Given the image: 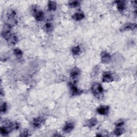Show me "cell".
<instances>
[{"mask_svg":"<svg viewBox=\"0 0 137 137\" xmlns=\"http://www.w3.org/2000/svg\"><path fill=\"white\" fill-rule=\"evenodd\" d=\"M2 36L9 43L13 44H16L18 42V38L15 34H11L10 32L2 34Z\"/></svg>","mask_w":137,"mask_h":137,"instance_id":"6da1fadb","label":"cell"},{"mask_svg":"<svg viewBox=\"0 0 137 137\" xmlns=\"http://www.w3.org/2000/svg\"><path fill=\"white\" fill-rule=\"evenodd\" d=\"M91 90L93 94L95 95H101L104 92V88L99 83H94L91 87Z\"/></svg>","mask_w":137,"mask_h":137,"instance_id":"7a4b0ae2","label":"cell"},{"mask_svg":"<svg viewBox=\"0 0 137 137\" xmlns=\"http://www.w3.org/2000/svg\"><path fill=\"white\" fill-rule=\"evenodd\" d=\"M101 62L102 63L104 64L109 63L111 60V57L109 53H108L107 52H102L101 54Z\"/></svg>","mask_w":137,"mask_h":137,"instance_id":"3957f363","label":"cell"},{"mask_svg":"<svg viewBox=\"0 0 137 137\" xmlns=\"http://www.w3.org/2000/svg\"><path fill=\"white\" fill-rule=\"evenodd\" d=\"M136 27H137V26L136 24L130 23V22H129V23H127L125 25H124L121 28L120 31H133V30H136Z\"/></svg>","mask_w":137,"mask_h":137,"instance_id":"277c9868","label":"cell"},{"mask_svg":"<svg viewBox=\"0 0 137 137\" xmlns=\"http://www.w3.org/2000/svg\"><path fill=\"white\" fill-rule=\"evenodd\" d=\"M113 77H112L111 73L109 72H105L103 74L102 82L104 83H111L113 81Z\"/></svg>","mask_w":137,"mask_h":137,"instance_id":"5b68a950","label":"cell"},{"mask_svg":"<svg viewBox=\"0 0 137 137\" xmlns=\"http://www.w3.org/2000/svg\"><path fill=\"white\" fill-rule=\"evenodd\" d=\"M33 10H34L33 13L34 14V17L36 18V19L38 21H41L42 20H43L44 17V14L43 11L36 9H34Z\"/></svg>","mask_w":137,"mask_h":137,"instance_id":"8992f818","label":"cell"},{"mask_svg":"<svg viewBox=\"0 0 137 137\" xmlns=\"http://www.w3.org/2000/svg\"><path fill=\"white\" fill-rule=\"evenodd\" d=\"M74 128V124L71 122H67L63 128V132L68 133L72 131Z\"/></svg>","mask_w":137,"mask_h":137,"instance_id":"52a82bcc","label":"cell"},{"mask_svg":"<svg viewBox=\"0 0 137 137\" xmlns=\"http://www.w3.org/2000/svg\"><path fill=\"white\" fill-rule=\"evenodd\" d=\"M44 119L42 117H39L34 119L33 121V125L34 127L36 128H40L41 125L44 123Z\"/></svg>","mask_w":137,"mask_h":137,"instance_id":"ba28073f","label":"cell"},{"mask_svg":"<svg viewBox=\"0 0 137 137\" xmlns=\"http://www.w3.org/2000/svg\"><path fill=\"white\" fill-rule=\"evenodd\" d=\"M97 112L102 115H107L109 111V107L102 106L99 107L97 110Z\"/></svg>","mask_w":137,"mask_h":137,"instance_id":"9c48e42d","label":"cell"},{"mask_svg":"<svg viewBox=\"0 0 137 137\" xmlns=\"http://www.w3.org/2000/svg\"><path fill=\"white\" fill-rule=\"evenodd\" d=\"M70 87L72 95H77L82 93V91L79 89L73 84H70Z\"/></svg>","mask_w":137,"mask_h":137,"instance_id":"30bf717a","label":"cell"},{"mask_svg":"<svg viewBox=\"0 0 137 137\" xmlns=\"http://www.w3.org/2000/svg\"><path fill=\"white\" fill-rule=\"evenodd\" d=\"M98 120L97 119H96L95 118H92L91 119H88L86 122V126L91 128H93L94 126L97 124L98 123Z\"/></svg>","mask_w":137,"mask_h":137,"instance_id":"8fae6325","label":"cell"},{"mask_svg":"<svg viewBox=\"0 0 137 137\" xmlns=\"http://www.w3.org/2000/svg\"><path fill=\"white\" fill-rule=\"evenodd\" d=\"M80 73L81 71L78 67H73L70 72V77L73 79H75L80 75Z\"/></svg>","mask_w":137,"mask_h":137,"instance_id":"7c38bea8","label":"cell"},{"mask_svg":"<svg viewBox=\"0 0 137 137\" xmlns=\"http://www.w3.org/2000/svg\"><path fill=\"white\" fill-rule=\"evenodd\" d=\"M84 17H85V15L83 12L76 13L75 14H74L72 16V18L76 21L81 20L83 19H84Z\"/></svg>","mask_w":137,"mask_h":137,"instance_id":"4fadbf2b","label":"cell"},{"mask_svg":"<svg viewBox=\"0 0 137 137\" xmlns=\"http://www.w3.org/2000/svg\"><path fill=\"white\" fill-rule=\"evenodd\" d=\"M116 3L117 4V8L119 11H123V10H125V8H126V4H125V2L123 1H116Z\"/></svg>","mask_w":137,"mask_h":137,"instance_id":"5bb4252c","label":"cell"},{"mask_svg":"<svg viewBox=\"0 0 137 137\" xmlns=\"http://www.w3.org/2000/svg\"><path fill=\"white\" fill-rule=\"evenodd\" d=\"M48 8L49 10L55 11L57 8L56 2L55 1H49L48 4Z\"/></svg>","mask_w":137,"mask_h":137,"instance_id":"9a60e30c","label":"cell"},{"mask_svg":"<svg viewBox=\"0 0 137 137\" xmlns=\"http://www.w3.org/2000/svg\"><path fill=\"white\" fill-rule=\"evenodd\" d=\"M81 48L79 47L78 45H76V46H74L71 49V52L73 55H79V53H81Z\"/></svg>","mask_w":137,"mask_h":137,"instance_id":"2e32d148","label":"cell"},{"mask_svg":"<svg viewBox=\"0 0 137 137\" xmlns=\"http://www.w3.org/2000/svg\"><path fill=\"white\" fill-rule=\"evenodd\" d=\"M123 132H124V129L123 128H121V127H117V128L114 131L113 133L116 135L119 136L123 133Z\"/></svg>","mask_w":137,"mask_h":137,"instance_id":"e0dca14e","label":"cell"},{"mask_svg":"<svg viewBox=\"0 0 137 137\" xmlns=\"http://www.w3.org/2000/svg\"><path fill=\"white\" fill-rule=\"evenodd\" d=\"M44 28L47 32H50L53 30V25L50 22H47L44 25Z\"/></svg>","mask_w":137,"mask_h":137,"instance_id":"ac0fdd59","label":"cell"},{"mask_svg":"<svg viewBox=\"0 0 137 137\" xmlns=\"http://www.w3.org/2000/svg\"><path fill=\"white\" fill-rule=\"evenodd\" d=\"M14 53L15 54V55H16L18 58H20L21 57L22 55V51L19 49V48H16L14 50Z\"/></svg>","mask_w":137,"mask_h":137,"instance_id":"d6986e66","label":"cell"},{"mask_svg":"<svg viewBox=\"0 0 137 137\" xmlns=\"http://www.w3.org/2000/svg\"><path fill=\"white\" fill-rule=\"evenodd\" d=\"M79 2L78 1H72L68 2V5L72 8L77 7L79 5Z\"/></svg>","mask_w":137,"mask_h":137,"instance_id":"ffe728a7","label":"cell"},{"mask_svg":"<svg viewBox=\"0 0 137 137\" xmlns=\"http://www.w3.org/2000/svg\"><path fill=\"white\" fill-rule=\"evenodd\" d=\"M7 110V105L6 102H3L1 106V112L5 113Z\"/></svg>","mask_w":137,"mask_h":137,"instance_id":"44dd1931","label":"cell"},{"mask_svg":"<svg viewBox=\"0 0 137 137\" xmlns=\"http://www.w3.org/2000/svg\"><path fill=\"white\" fill-rule=\"evenodd\" d=\"M124 121L123 119H119L115 123V125L117 127H121L124 124Z\"/></svg>","mask_w":137,"mask_h":137,"instance_id":"7402d4cb","label":"cell"},{"mask_svg":"<svg viewBox=\"0 0 137 137\" xmlns=\"http://www.w3.org/2000/svg\"><path fill=\"white\" fill-rule=\"evenodd\" d=\"M30 135V132L27 130H25L20 133V136H28Z\"/></svg>","mask_w":137,"mask_h":137,"instance_id":"603a6c76","label":"cell"}]
</instances>
